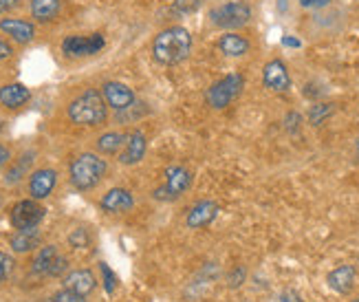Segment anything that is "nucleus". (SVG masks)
I'll return each instance as SVG.
<instances>
[{"label": "nucleus", "mask_w": 359, "mask_h": 302, "mask_svg": "<svg viewBox=\"0 0 359 302\" xmlns=\"http://www.w3.org/2000/svg\"><path fill=\"white\" fill-rule=\"evenodd\" d=\"M192 44L194 40L187 27H181V25L165 27L152 40V58L154 62H159L163 67H175L190 58Z\"/></svg>", "instance_id": "nucleus-1"}, {"label": "nucleus", "mask_w": 359, "mask_h": 302, "mask_svg": "<svg viewBox=\"0 0 359 302\" xmlns=\"http://www.w3.org/2000/svg\"><path fill=\"white\" fill-rule=\"evenodd\" d=\"M67 115H69L71 124H75V126L97 129V126H104L108 119V104L104 100L102 91L84 88L80 95H75V98L69 102Z\"/></svg>", "instance_id": "nucleus-2"}, {"label": "nucleus", "mask_w": 359, "mask_h": 302, "mask_svg": "<svg viewBox=\"0 0 359 302\" xmlns=\"http://www.w3.org/2000/svg\"><path fill=\"white\" fill-rule=\"evenodd\" d=\"M106 172L108 164L100 152H82L69 166V181L75 190L88 192V190H95L104 181Z\"/></svg>", "instance_id": "nucleus-3"}, {"label": "nucleus", "mask_w": 359, "mask_h": 302, "mask_svg": "<svg viewBox=\"0 0 359 302\" xmlns=\"http://www.w3.org/2000/svg\"><path fill=\"white\" fill-rule=\"evenodd\" d=\"M245 88V77L241 73H227L205 91V102L214 110H223L231 102H236Z\"/></svg>", "instance_id": "nucleus-4"}, {"label": "nucleus", "mask_w": 359, "mask_h": 302, "mask_svg": "<svg viewBox=\"0 0 359 302\" xmlns=\"http://www.w3.org/2000/svg\"><path fill=\"white\" fill-rule=\"evenodd\" d=\"M210 20L218 29H227V31L241 29L252 20V7H249L245 0H233V3L214 7L210 11Z\"/></svg>", "instance_id": "nucleus-5"}, {"label": "nucleus", "mask_w": 359, "mask_h": 302, "mask_svg": "<svg viewBox=\"0 0 359 302\" xmlns=\"http://www.w3.org/2000/svg\"><path fill=\"white\" fill-rule=\"evenodd\" d=\"M192 188V172L185 166H170L165 170L163 183L154 190V199L157 201H177L181 199L187 190Z\"/></svg>", "instance_id": "nucleus-6"}, {"label": "nucleus", "mask_w": 359, "mask_h": 302, "mask_svg": "<svg viewBox=\"0 0 359 302\" xmlns=\"http://www.w3.org/2000/svg\"><path fill=\"white\" fill-rule=\"evenodd\" d=\"M106 38L102 34H71L62 40L60 49L65 53V58L71 60H82V58H93L100 51H104Z\"/></svg>", "instance_id": "nucleus-7"}, {"label": "nucleus", "mask_w": 359, "mask_h": 302, "mask_svg": "<svg viewBox=\"0 0 359 302\" xmlns=\"http://www.w3.org/2000/svg\"><path fill=\"white\" fill-rule=\"evenodd\" d=\"M46 216V210L40 205L36 199H22L11 208L9 212V223L13 230H31V228H40V223Z\"/></svg>", "instance_id": "nucleus-8"}, {"label": "nucleus", "mask_w": 359, "mask_h": 302, "mask_svg": "<svg viewBox=\"0 0 359 302\" xmlns=\"http://www.w3.org/2000/svg\"><path fill=\"white\" fill-rule=\"evenodd\" d=\"M102 95H104L108 108L117 110V113H121V110H128V108H133L137 104L135 91L128 84L117 82V79H108V82H104Z\"/></svg>", "instance_id": "nucleus-9"}, {"label": "nucleus", "mask_w": 359, "mask_h": 302, "mask_svg": "<svg viewBox=\"0 0 359 302\" xmlns=\"http://www.w3.org/2000/svg\"><path fill=\"white\" fill-rule=\"evenodd\" d=\"M57 185V170L53 168H38L29 174L27 181V192L31 199L44 201L46 197H51V192Z\"/></svg>", "instance_id": "nucleus-10"}, {"label": "nucleus", "mask_w": 359, "mask_h": 302, "mask_svg": "<svg viewBox=\"0 0 359 302\" xmlns=\"http://www.w3.org/2000/svg\"><path fill=\"white\" fill-rule=\"evenodd\" d=\"M146 150H148V137L142 131H133L126 135L123 148L117 155V162L121 166H137L146 157Z\"/></svg>", "instance_id": "nucleus-11"}, {"label": "nucleus", "mask_w": 359, "mask_h": 302, "mask_svg": "<svg viewBox=\"0 0 359 302\" xmlns=\"http://www.w3.org/2000/svg\"><path fill=\"white\" fill-rule=\"evenodd\" d=\"M262 84L273 93H287L291 88V75L283 60H269L262 69Z\"/></svg>", "instance_id": "nucleus-12"}, {"label": "nucleus", "mask_w": 359, "mask_h": 302, "mask_svg": "<svg viewBox=\"0 0 359 302\" xmlns=\"http://www.w3.org/2000/svg\"><path fill=\"white\" fill-rule=\"evenodd\" d=\"M100 208L106 214H126L135 208V195L126 188H111L100 199Z\"/></svg>", "instance_id": "nucleus-13"}, {"label": "nucleus", "mask_w": 359, "mask_h": 302, "mask_svg": "<svg viewBox=\"0 0 359 302\" xmlns=\"http://www.w3.org/2000/svg\"><path fill=\"white\" fill-rule=\"evenodd\" d=\"M0 31L22 46L36 40V25L25 18H0Z\"/></svg>", "instance_id": "nucleus-14"}, {"label": "nucleus", "mask_w": 359, "mask_h": 302, "mask_svg": "<svg viewBox=\"0 0 359 302\" xmlns=\"http://www.w3.org/2000/svg\"><path fill=\"white\" fill-rule=\"evenodd\" d=\"M62 284H65V289H71L75 294L80 296H90L93 291H95L97 287V278L95 274L90 272V269H73V272H69L65 278H62Z\"/></svg>", "instance_id": "nucleus-15"}, {"label": "nucleus", "mask_w": 359, "mask_h": 302, "mask_svg": "<svg viewBox=\"0 0 359 302\" xmlns=\"http://www.w3.org/2000/svg\"><path fill=\"white\" fill-rule=\"evenodd\" d=\"M216 214H218V203H214L210 199H203V201L194 203L190 208V212H187L185 225L190 230H201V228L210 225L216 218Z\"/></svg>", "instance_id": "nucleus-16"}, {"label": "nucleus", "mask_w": 359, "mask_h": 302, "mask_svg": "<svg viewBox=\"0 0 359 302\" xmlns=\"http://www.w3.org/2000/svg\"><path fill=\"white\" fill-rule=\"evenodd\" d=\"M31 102V91L29 86L20 82H11L0 86V106H5L7 110H18Z\"/></svg>", "instance_id": "nucleus-17"}, {"label": "nucleus", "mask_w": 359, "mask_h": 302, "mask_svg": "<svg viewBox=\"0 0 359 302\" xmlns=\"http://www.w3.org/2000/svg\"><path fill=\"white\" fill-rule=\"evenodd\" d=\"M218 51L227 58H245L252 51V42L247 36H241L238 31H227L218 38Z\"/></svg>", "instance_id": "nucleus-18"}, {"label": "nucleus", "mask_w": 359, "mask_h": 302, "mask_svg": "<svg viewBox=\"0 0 359 302\" xmlns=\"http://www.w3.org/2000/svg\"><path fill=\"white\" fill-rule=\"evenodd\" d=\"M355 278H357V272H355L353 265H339V267L333 269V272H329V276H326V282H329V287L335 294L346 296L355 287Z\"/></svg>", "instance_id": "nucleus-19"}, {"label": "nucleus", "mask_w": 359, "mask_h": 302, "mask_svg": "<svg viewBox=\"0 0 359 302\" xmlns=\"http://www.w3.org/2000/svg\"><path fill=\"white\" fill-rule=\"evenodd\" d=\"M42 243V234L38 228H31V230H15V234L9 238V245H11V251L15 254H29L38 249Z\"/></svg>", "instance_id": "nucleus-20"}, {"label": "nucleus", "mask_w": 359, "mask_h": 302, "mask_svg": "<svg viewBox=\"0 0 359 302\" xmlns=\"http://www.w3.org/2000/svg\"><path fill=\"white\" fill-rule=\"evenodd\" d=\"M31 15L36 22H53L62 13V0H29Z\"/></svg>", "instance_id": "nucleus-21"}, {"label": "nucleus", "mask_w": 359, "mask_h": 302, "mask_svg": "<svg viewBox=\"0 0 359 302\" xmlns=\"http://www.w3.org/2000/svg\"><path fill=\"white\" fill-rule=\"evenodd\" d=\"M60 256V249L57 245H44L36 251V256H34V263H31V272H34L36 276H49L51 274V269L55 265Z\"/></svg>", "instance_id": "nucleus-22"}, {"label": "nucleus", "mask_w": 359, "mask_h": 302, "mask_svg": "<svg viewBox=\"0 0 359 302\" xmlns=\"http://www.w3.org/2000/svg\"><path fill=\"white\" fill-rule=\"evenodd\" d=\"M123 141H126V133L108 131V133H104V135H100L95 139V150L100 155L113 157V155H119V150L123 148Z\"/></svg>", "instance_id": "nucleus-23"}, {"label": "nucleus", "mask_w": 359, "mask_h": 302, "mask_svg": "<svg viewBox=\"0 0 359 302\" xmlns=\"http://www.w3.org/2000/svg\"><path fill=\"white\" fill-rule=\"evenodd\" d=\"M34 164V155L31 152H25L20 159H15L7 166V172H5V183L7 185H15L18 181H22L27 174H29V168Z\"/></svg>", "instance_id": "nucleus-24"}, {"label": "nucleus", "mask_w": 359, "mask_h": 302, "mask_svg": "<svg viewBox=\"0 0 359 302\" xmlns=\"http://www.w3.org/2000/svg\"><path fill=\"white\" fill-rule=\"evenodd\" d=\"M333 113H335V104L318 102V104L311 106V110H309V124H311V126H322Z\"/></svg>", "instance_id": "nucleus-25"}, {"label": "nucleus", "mask_w": 359, "mask_h": 302, "mask_svg": "<svg viewBox=\"0 0 359 302\" xmlns=\"http://www.w3.org/2000/svg\"><path fill=\"white\" fill-rule=\"evenodd\" d=\"M203 5V0H172V5H170V13L179 15V18H183V15H192L194 11H198Z\"/></svg>", "instance_id": "nucleus-26"}, {"label": "nucleus", "mask_w": 359, "mask_h": 302, "mask_svg": "<svg viewBox=\"0 0 359 302\" xmlns=\"http://www.w3.org/2000/svg\"><path fill=\"white\" fill-rule=\"evenodd\" d=\"M69 245L75 247V249H80V247H88L90 245V234L88 230L84 228H77L69 234Z\"/></svg>", "instance_id": "nucleus-27"}, {"label": "nucleus", "mask_w": 359, "mask_h": 302, "mask_svg": "<svg viewBox=\"0 0 359 302\" xmlns=\"http://www.w3.org/2000/svg\"><path fill=\"white\" fill-rule=\"evenodd\" d=\"M100 272H102V280H104V289H106V294H108V296L115 294V289H117V276L113 274V269L108 267L106 263H100Z\"/></svg>", "instance_id": "nucleus-28"}, {"label": "nucleus", "mask_w": 359, "mask_h": 302, "mask_svg": "<svg viewBox=\"0 0 359 302\" xmlns=\"http://www.w3.org/2000/svg\"><path fill=\"white\" fill-rule=\"evenodd\" d=\"M267 302H302V296L295 289H280L273 296H269Z\"/></svg>", "instance_id": "nucleus-29"}, {"label": "nucleus", "mask_w": 359, "mask_h": 302, "mask_svg": "<svg viewBox=\"0 0 359 302\" xmlns=\"http://www.w3.org/2000/svg\"><path fill=\"white\" fill-rule=\"evenodd\" d=\"M11 272H13V258L7 251L0 249V284L11 276Z\"/></svg>", "instance_id": "nucleus-30"}, {"label": "nucleus", "mask_w": 359, "mask_h": 302, "mask_svg": "<svg viewBox=\"0 0 359 302\" xmlns=\"http://www.w3.org/2000/svg\"><path fill=\"white\" fill-rule=\"evenodd\" d=\"M285 129L291 135L300 133V129H302V115L298 113V110H291V113H287V117H285Z\"/></svg>", "instance_id": "nucleus-31"}, {"label": "nucleus", "mask_w": 359, "mask_h": 302, "mask_svg": "<svg viewBox=\"0 0 359 302\" xmlns=\"http://www.w3.org/2000/svg\"><path fill=\"white\" fill-rule=\"evenodd\" d=\"M49 302H86V298L80 296V294H75V291H71V289H62V291L53 294Z\"/></svg>", "instance_id": "nucleus-32"}, {"label": "nucleus", "mask_w": 359, "mask_h": 302, "mask_svg": "<svg viewBox=\"0 0 359 302\" xmlns=\"http://www.w3.org/2000/svg\"><path fill=\"white\" fill-rule=\"evenodd\" d=\"M245 278H247V269L238 265V267H233L231 272H229L227 282H229V287H231V289H236V287H241V284L245 282Z\"/></svg>", "instance_id": "nucleus-33"}, {"label": "nucleus", "mask_w": 359, "mask_h": 302, "mask_svg": "<svg viewBox=\"0 0 359 302\" xmlns=\"http://www.w3.org/2000/svg\"><path fill=\"white\" fill-rule=\"evenodd\" d=\"M9 164H11V148L0 141V170L7 168Z\"/></svg>", "instance_id": "nucleus-34"}, {"label": "nucleus", "mask_w": 359, "mask_h": 302, "mask_svg": "<svg viewBox=\"0 0 359 302\" xmlns=\"http://www.w3.org/2000/svg\"><path fill=\"white\" fill-rule=\"evenodd\" d=\"M9 58H13V46L5 38H0V62L9 60Z\"/></svg>", "instance_id": "nucleus-35"}, {"label": "nucleus", "mask_w": 359, "mask_h": 302, "mask_svg": "<svg viewBox=\"0 0 359 302\" xmlns=\"http://www.w3.org/2000/svg\"><path fill=\"white\" fill-rule=\"evenodd\" d=\"M18 5H20V0H0V15L13 11Z\"/></svg>", "instance_id": "nucleus-36"}, {"label": "nucleus", "mask_w": 359, "mask_h": 302, "mask_svg": "<svg viewBox=\"0 0 359 302\" xmlns=\"http://www.w3.org/2000/svg\"><path fill=\"white\" fill-rule=\"evenodd\" d=\"M300 5L304 9H320V7H326L329 5V0H300Z\"/></svg>", "instance_id": "nucleus-37"}, {"label": "nucleus", "mask_w": 359, "mask_h": 302, "mask_svg": "<svg viewBox=\"0 0 359 302\" xmlns=\"http://www.w3.org/2000/svg\"><path fill=\"white\" fill-rule=\"evenodd\" d=\"M285 44H289V46H300L298 40H291V38H285Z\"/></svg>", "instance_id": "nucleus-38"}, {"label": "nucleus", "mask_w": 359, "mask_h": 302, "mask_svg": "<svg viewBox=\"0 0 359 302\" xmlns=\"http://www.w3.org/2000/svg\"><path fill=\"white\" fill-rule=\"evenodd\" d=\"M5 131V122L3 119H0V133H3Z\"/></svg>", "instance_id": "nucleus-39"}, {"label": "nucleus", "mask_w": 359, "mask_h": 302, "mask_svg": "<svg viewBox=\"0 0 359 302\" xmlns=\"http://www.w3.org/2000/svg\"><path fill=\"white\" fill-rule=\"evenodd\" d=\"M351 302H359V298H355V300H351Z\"/></svg>", "instance_id": "nucleus-40"}, {"label": "nucleus", "mask_w": 359, "mask_h": 302, "mask_svg": "<svg viewBox=\"0 0 359 302\" xmlns=\"http://www.w3.org/2000/svg\"><path fill=\"white\" fill-rule=\"evenodd\" d=\"M0 205H3V197H0Z\"/></svg>", "instance_id": "nucleus-41"}]
</instances>
